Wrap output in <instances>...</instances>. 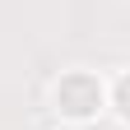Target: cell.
<instances>
[{
    "label": "cell",
    "mask_w": 130,
    "mask_h": 130,
    "mask_svg": "<svg viewBox=\"0 0 130 130\" xmlns=\"http://www.w3.org/2000/svg\"><path fill=\"white\" fill-rule=\"evenodd\" d=\"M56 98H60V107L70 111V116H88V111L98 107V84L88 74H70V79H60V88H56Z\"/></svg>",
    "instance_id": "1"
},
{
    "label": "cell",
    "mask_w": 130,
    "mask_h": 130,
    "mask_svg": "<svg viewBox=\"0 0 130 130\" xmlns=\"http://www.w3.org/2000/svg\"><path fill=\"white\" fill-rule=\"evenodd\" d=\"M116 102H121V111L130 116V79H121V88H116Z\"/></svg>",
    "instance_id": "2"
}]
</instances>
